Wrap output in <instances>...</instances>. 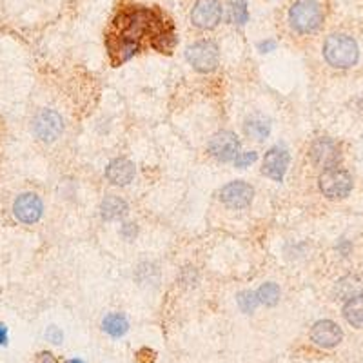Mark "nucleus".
I'll return each mask as SVG.
<instances>
[{"label": "nucleus", "instance_id": "2eb2a0df", "mask_svg": "<svg viewBox=\"0 0 363 363\" xmlns=\"http://www.w3.org/2000/svg\"><path fill=\"white\" fill-rule=\"evenodd\" d=\"M127 211H129V207H127L126 200L114 195L105 196L102 200V205H100V213H102L104 220H120V218L126 216Z\"/></svg>", "mask_w": 363, "mask_h": 363}, {"label": "nucleus", "instance_id": "dca6fc26", "mask_svg": "<svg viewBox=\"0 0 363 363\" xmlns=\"http://www.w3.org/2000/svg\"><path fill=\"white\" fill-rule=\"evenodd\" d=\"M343 316L347 323H350L356 329H363V295L353 296L345 302Z\"/></svg>", "mask_w": 363, "mask_h": 363}, {"label": "nucleus", "instance_id": "f257e3e1", "mask_svg": "<svg viewBox=\"0 0 363 363\" xmlns=\"http://www.w3.org/2000/svg\"><path fill=\"white\" fill-rule=\"evenodd\" d=\"M323 57L336 69H349L360 59L358 42L345 33H332L323 42Z\"/></svg>", "mask_w": 363, "mask_h": 363}, {"label": "nucleus", "instance_id": "f03ea898", "mask_svg": "<svg viewBox=\"0 0 363 363\" xmlns=\"http://www.w3.org/2000/svg\"><path fill=\"white\" fill-rule=\"evenodd\" d=\"M323 22V9L316 0H296L289 9V24L302 35L314 33Z\"/></svg>", "mask_w": 363, "mask_h": 363}, {"label": "nucleus", "instance_id": "5701e85b", "mask_svg": "<svg viewBox=\"0 0 363 363\" xmlns=\"http://www.w3.org/2000/svg\"><path fill=\"white\" fill-rule=\"evenodd\" d=\"M45 338H47V340H50L51 343L59 345V343H62L64 334H62V331H60L59 327L51 325L50 329H47V331H45Z\"/></svg>", "mask_w": 363, "mask_h": 363}, {"label": "nucleus", "instance_id": "412c9836", "mask_svg": "<svg viewBox=\"0 0 363 363\" xmlns=\"http://www.w3.org/2000/svg\"><path fill=\"white\" fill-rule=\"evenodd\" d=\"M231 18L235 24L247 22V2H245V0H236V2H232Z\"/></svg>", "mask_w": 363, "mask_h": 363}, {"label": "nucleus", "instance_id": "aec40b11", "mask_svg": "<svg viewBox=\"0 0 363 363\" xmlns=\"http://www.w3.org/2000/svg\"><path fill=\"white\" fill-rule=\"evenodd\" d=\"M236 302H238V305L245 314L254 313V309L258 307L260 304L256 292H251V290H242L240 295L236 296Z\"/></svg>", "mask_w": 363, "mask_h": 363}, {"label": "nucleus", "instance_id": "4468645a", "mask_svg": "<svg viewBox=\"0 0 363 363\" xmlns=\"http://www.w3.org/2000/svg\"><path fill=\"white\" fill-rule=\"evenodd\" d=\"M244 131L245 135L253 138L256 142L265 140L271 133V122L269 118H265L263 114H251L244 124Z\"/></svg>", "mask_w": 363, "mask_h": 363}, {"label": "nucleus", "instance_id": "39448f33", "mask_svg": "<svg viewBox=\"0 0 363 363\" xmlns=\"http://www.w3.org/2000/svg\"><path fill=\"white\" fill-rule=\"evenodd\" d=\"M33 129H35V135L42 142L51 144V142H54L62 135V117L57 111H53V109H42L40 113L35 117V120H33Z\"/></svg>", "mask_w": 363, "mask_h": 363}, {"label": "nucleus", "instance_id": "9b49d317", "mask_svg": "<svg viewBox=\"0 0 363 363\" xmlns=\"http://www.w3.org/2000/svg\"><path fill=\"white\" fill-rule=\"evenodd\" d=\"M13 213L22 223H35L40 220L42 213H44V205L35 193H24L15 200Z\"/></svg>", "mask_w": 363, "mask_h": 363}, {"label": "nucleus", "instance_id": "f8f14e48", "mask_svg": "<svg viewBox=\"0 0 363 363\" xmlns=\"http://www.w3.org/2000/svg\"><path fill=\"white\" fill-rule=\"evenodd\" d=\"M287 168H289V153H287L283 147H272L265 153V158H263V175L269 177L274 182H281L286 177Z\"/></svg>", "mask_w": 363, "mask_h": 363}, {"label": "nucleus", "instance_id": "6e6552de", "mask_svg": "<svg viewBox=\"0 0 363 363\" xmlns=\"http://www.w3.org/2000/svg\"><path fill=\"white\" fill-rule=\"evenodd\" d=\"M254 198V189L247 182L236 180L227 184L220 191V200L222 204L229 209H245L249 207Z\"/></svg>", "mask_w": 363, "mask_h": 363}, {"label": "nucleus", "instance_id": "f3484780", "mask_svg": "<svg viewBox=\"0 0 363 363\" xmlns=\"http://www.w3.org/2000/svg\"><path fill=\"white\" fill-rule=\"evenodd\" d=\"M102 329H104L109 336L120 338V336H124L127 331H129V322H127V318L124 316V314L111 313L104 318Z\"/></svg>", "mask_w": 363, "mask_h": 363}, {"label": "nucleus", "instance_id": "423d86ee", "mask_svg": "<svg viewBox=\"0 0 363 363\" xmlns=\"http://www.w3.org/2000/svg\"><path fill=\"white\" fill-rule=\"evenodd\" d=\"M209 153L220 162H232L240 156V140L231 131H220L209 140Z\"/></svg>", "mask_w": 363, "mask_h": 363}, {"label": "nucleus", "instance_id": "7ed1b4c3", "mask_svg": "<svg viewBox=\"0 0 363 363\" xmlns=\"http://www.w3.org/2000/svg\"><path fill=\"white\" fill-rule=\"evenodd\" d=\"M318 186H320V191L327 198H345L353 191V177L345 169L336 165V168L323 169L320 180H318Z\"/></svg>", "mask_w": 363, "mask_h": 363}, {"label": "nucleus", "instance_id": "1a4fd4ad", "mask_svg": "<svg viewBox=\"0 0 363 363\" xmlns=\"http://www.w3.org/2000/svg\"><path fill=\"white\" fill-rule=\"evenodd\" d=\"M309 156L316 168H336L340 162V147L331 138H318L309 151Z\"/></svg>", "mask_w": 363, "mask_h": 363}, {"label": "nucleus", "instance_id": "20e7f679", "mask_svg": "<svg viewBox=\"0 0 363 363\" xmlns=\"http://www.w3.org/2000/svg\"><path fill=\"white\" fill-rule=\"evenodd\" d=\"M186 59L198 73H211L218 68L220 51L213 40H198L187 47Z\"/></svg>", "mask_w": 363, "mask_h": 363}, {"label": "nucleus", "instance_id": "a878e982", "mask_svg": "<svg viewBox=\"0 0 363 363\" xmlns=\"http://www.w3.org/2000/svg\"><path fill=\"white\" fill-rule=\"evenodd\" d=\"M274 47H276V44H274V42H272V40L262 42V44H260V50H263V53H265V51H267V50H274Z\"/></svg>", "mask_w": 363, "mask_h": 363}, {"label": "nucleus", "instance_id": "9d476101", "mask_svg": "<svg viewBox=\"0 0 363 363\" xmlns=\"http://www.w3.org/2000/svg\"><path fill=\"white\" fill-rule=\"evenodd\" d=\"M311 340L318 347H322V349H332V347L340 345V341L343 340V331L332 320H320L311 329Z\"/></svg>", "mask_w": 363, "mask_h": 363}, {"label": "nucleus", "instance_id": "4be33fe9", "mask_svg": "<svg viewBox=\"0 0 363 363\" xmlns=\"http://www.w3.org/2000/svg\"><path fill=\"white\" fill-rule=\"evenodd\" d=\"M256 158H258V154L254 153V151L240 153V156L235 160V165H236V168H247V165H249V163H253Z\"/></svg>", "mask_w": 363, "mask_h": 363}, {"label": "nucleus", "instance_id": "cd10ccee", "mask_svg": "<svg viewBox=\"0 0 363 363\" xmlns=\"http://www.w3.org/2000/svg\"><path fill=\"white\" fill-rule=\"evenodd\" d=\"M68 363H84V362H82V360H69Z\"/></svg>", "mask_w": 363, "mask_h": 363}, {"label": "nucleus", "instance_id": "b1692460", "mask_svg": "<svg viewBox=\"0 0 363 363\" xmlns=\"http://www.w3.org/2000/svg\"><path fill=\"white\" fill-rule=\"evenodd\" d=\"M122 235L126 236V238H133V236L136 235V227L135 223H126L122 229Z\"/></svg>", "mask_w": 363, "mask_h": 363}, {"label": "nucleus", "instance_id": "ddd939ff", "mask_svg": "<svg viewBox=\"0 0 363 363\" xmlns=\"http://www.w3.org/2000/svg\"><path fill=\"white\" fill-rule=\"evenodd\" d=\"M105 177L113 186H127L135 178V163L127 158H114L105 169Z\"/></svg>", "mask_w": 363, "mask_h": 363}, {"label": "nucleus", "instance_id": "393cba45", "mask_svg": "<svg viewBox=\"0 0 363 363\" xmlns=\"http://www.w3.org/2000/svg\"><path fill=\"white\" fill-rule=\"evenodd\" d=\"M0 345H8V327L0 323Z\"/></svg>", "mask_w": 363, "mask_h": 363}, {"label": "nucleus", "instance_id": "6ab92c4d", "mask_svg": "<svg viewBox=\"0 0 363 363\" xmlns=\"http://www.w3.org/2000/svg\"><path fill=\"white\" fill-rule=\"evenodd\" d=\"M360 280L358 278L354 276H345L343 280L338 281V286H336V289H338V292H340L341 296H343L345 299L353 298V296L360 295Z\"/></svg>", "mask_w": 363, "mask_h": 363}, {"label": "nucleus", "instance_id": "bb28decb", "mask_svg": "<svg viewBox=\"0 0 363 363\" xmlns=\"http://www.w3.org/2000/svg\"><path fill=\"white\" fill-rule=\"evenodd\" d=\"M40 362H42V363H57V360L53 358V354H50V353H44V354H42Z\"/></svg>", "mask_w": 363, "mask_h": 363}, {"label": "nucleus", "instance_id": "a211bd4d", "mask_svg": "<svg viewBox=\"0 0 363 363\" xmlns=\"http://www.w3.org/2000/svg\"><path fill=\"white\" fill-rule=\"evenodd\" d=\"M256 296H258L260 304L272 307V305H276L278 299H280V287H278L276 283H272V281L263 283V286L256 290Z\"/></svg>", "mask_w": 363, "mask_h": 363}, {"label": "nucleus", "instance_id": "0eeeda50", "mask_svg": "<svg viewBox=\"0 0 363 363\" xmlns=\"http://www.w3.org/2000/svg\"><path fill=\"white\" fill-rule=\"evenodd\" d=\"M222 20V4L218 0H196L191 22L200 29H213Z\"/></svg>", "mask_w": 363, "mask_h": 363}]
</instances>
